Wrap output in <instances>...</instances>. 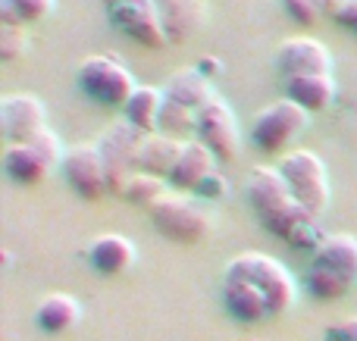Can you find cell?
I'll return each instance as SVG.
<instances>
[{
  "mask_svg": "<svg viewBox=\"0 0 357 341\" xmlns=\"http://www.w3.org/2000/svg\"><path fill=\"white\" fill-rule=\"evenodd\" d=\"M248 200H251L260 225L266 232H273V235H279L282 241H289V235L304 219H314L295 200V194L289 191V182L279 173V166L251 169V175H248Z\"/></svg>",
  "mask_w": 357,
  "mask_h": 341,
  "instance_id": "cell-1",
  "label": "cell"
},
{
  "mask_svg": "<svg viewBox=\"0 0 357 341\" xmlns=\"http://www.w3.org/2000/svg\"><path fill=\"white\" fill-rule=\"evenodd\" d=\"M226 279H241L251 282L264 292L270 313H289L298 301V282L295 276L285 269V263H279L276 257L264 254V251H245V254L232 257L226 267Z\"/></svg>",
  "mask_w": 357,
  "mask_h": 341,
  "instance_id": "cell-2",
  "label": "cell"
},
{
  "mask_svg": "<svg viewBox=\"0 0 357 341\" xmlns=\"http://www.w3.org/2000/svg\"><path fill=\"white\" fill-rule=\"evenodd\" d=\"M148 213H151L154 229L176 244H197L213 229L210 213L185 191H167Z\"/></svg>",
  "mask_w": 357,
  "mask_h": 341,
  "instance_id": "cell-3",
  "label": "cell"
},
{
  "mask_svg": "<svg viewBox=\"0 0 357 341\" xmlns=\"http://www.w3.org/2000/svg\"><path fill=\"white\" fill-rule=\"evenodd\" d=\"M79 85L91 100L100 106H123L132 100L138 81L129 72L126 63L116 60V54H94L79 63Z\"/></svg>",
  "mask_w": 357,
  "mask_h": 341,
  "instance_id": "cell-4",
  "label": "cell"
},
{
  "mask_svg": "<svg viewBox=\"0 0 357 341\" xmlns=\"http://www.w3.org/2000/svg\"><path fill=\"white\" fill-rule=\"evenodd\" d=\"M63 157H66V148L60 144L56 132L44 129L38 138L25 144H6L3 150V169L13 182L19 185H38V182L47 179V173H54L56 166H63Z\"/></svg>",
  "mask_w": 357,
  "mask_h": 341,
  "instance_id": "cell-5",
  "label": "cell"
},
{
  "mask_svg": "<svg viewBox=\"0 0 357 341\" xmlns=\"http://www.w3.org/2000/svg\"><path fill=\"white\" fill-rule=\"evenodd\" d=\"M279 173L289 182V191L295 194V200L310 213L314 219H320V213L329 207V173L326 163L307 148L289 150L279 163Z\"/></svg>",
  "mask_w": 357,
  "mask_h": 341,
  "instance_id": "cell-6",
  "label": "cell"
},
{
  "mask_svg": "<svg viewBox=\"0 0 357 341\" xmlns=\"http://www.w3.org/2000/svg\"><path fill=\"white\" fill-rule=\"evenodd\" d=\"M307 122H310V113L301 104H295L289 97H279L254 116L251 138L264 154H279V150H285L307 129Z\"/></svg>",
  "mask_w": 357,
  "mask_h": 341,
  "instance_id": "cell-7",
  "label": "cell"
},
{
  "mask_svg": "<svg viewBox=\"0 0 357 341\" xmlns=\"http://www.w3.org/2000/svg\"><path fill=\"white\" fill-rule=\"evenodd\" d=\"M197 141L207 144L213 150L216 160H235L241 154V129H238V119H235L232 106L213 94L207 104L197 110Z\"/></svg>",
  "mask_w": 357,
  "mask_h": 341,
  "instance_id": "cell-8",
  "label": "cell"
},
{
  "mask_svg": "<svg viewBox=\"0 0 357 341\" xmlns=\"http://www.w3.org/2000/svg\"><path fill=\"white\" fill-rule=\"evenodd\" d=\"M63 175H66L69 188L85 200H98L110 194V175H107V163L98 144L82 141L66 148L63 157Z\"/></svg>",
  "mask_w": 357,
  "mask_h": 341,
  "instance_id": "cell-9",
  "label": "cell"
},
{
  "mask_svg": "<svg viewBox=\"0 0 357 341\" xmlns=\"http://www.w3.org/2000/svg\"><path fill=\"white\" fill-rule=\"evenodd\" d=\"M144 138L148 135L142 129H135L129 119H123V122H113L104 132V138L98 141L104 163H107V175H110V194H123L126 179L135 173V160H138V150H142Z\"/></svg>",
  "mask_w": 357,
  "mask_h": 341,
  "instance_id": "cell-10",
  "label": "cell"
},
{
  "mask_svg": "<svg viewBox=\"0 0 357 341\" xmlns=\"http://www.w3.org/2000/svg\"><path fill=\"white\" fill-rule=\"evenodd\" d=\"M104 6H107V19L142 47L157 50L163 44H169L157 0H123V3H104Z\"/></svg>",
  "mask_w": 357,
  "mask_h": 341,
  "instance_id": "cell-11",
  "label": "cell"
},
{
  "mask_svg": "<svg viewBox=\"0 0 357 341\" xmlns=\"http://www.w3.org/2000/svg\"><path fill=\"white\" fill-rule=\"evenodd\" d=\"M0 129H3L6 144H25L38 138L47 129V110H44L41 97L35 94H6L0 100Z\"/></svg>",
  "mask_w": 357,
  "mask_h": 341,
  "instance_id": "cell-12",
  "label": "cell"
},
{
  "mask_svg": "<svg viewBox=\"0 0 357 341\" xmlns=\"http://www.w3.org/2000/svg\"><path fill=\"white\" fill-rule=\"evenodd\" d=\"M276 66L285 79L326 75L333 72V54H329L326 44L314 41V38H289L276 50Z\"/></svg>",
  "mask_w": 357,
  "mask_h": 341,
  "instance_id": "cell-13",
  "label": "cell"
},
{
  "mask_svg": "<svg viewBox=\"0 0 357 341\" xmlns=\"http://www.w3.org/2000/svg\"><path fill=\"white\" fill-rule=\"evenodd\" d=\"M88 260L104 276H123L135 267L138 251H135V244H132V238L107 232V235H98L88 244Z\"/></svg>",
  "mask_w": 357,
  "mask_h": 341,
  "instance_id": "cell-14",
  "label": "cell"
},
{
  "mask_svg": "<svg viewBox=\"0 0 357 341\" xmlns=\"http://www.w3.org/2000/svg\"><path fill=\"white\" fill-rule=\"evenodd\" d=\"M213 150L207 148V144L201 141H185L182 154H178L173 173H169V185H173V191H197V188L204 185V179H207L210 173H213Z\"/></svg>",
  "mask_w": 357,
  "mask_h": 341,
  "instance_id": "cell-15",
  "label": "cell"
},
{
  "mask_svg": "<svg viewBox=\"0 0 357 341\" xmlns=\"http://www.w3.org/2000/svg\"><path fill=\"white\" fill-rule=\"evenodd\" d=\"M182 148H185L182 138H169V135H163V132H154V135H148L142 141V150H138V160H135V173L169 179Z\"/></svg>",
  "mask_w": 357,
  "mask_h": 341,
  "instance_id": "cell-16",
  "label": "cell"
},
{
  "mask_svg": "<svg viewBox=\"0 0 357 341\" xmlns=\"http://www.w3.org/2000/svg\"><path fill=\"white\" fill-rule=\"evenodd\" d=\"M222 304L226 310L232 313L238 323H260V319L273 317L270 304H266L264 292L251 282H241V279H226L222 282Z\"/></svg>",
  "mask_w": 357,
  "mask_h": 341,
  "instance_id": "cell-17",
  "label": "cell"
},
{
  "mask_svg": "<svg viewBox=\"0 0 357 341\" xmlns=\"http://www.w3.org/2000/svg\"><path fill=\"white\" fill-rule=\"evenodd\" d=\"M160 19L167 25L169 41H188L207 19V3L204 0H157Z\"/></svg>",
  "mask_w": 357,
  "mask_h": 341,
  "instance_id": "cell-18",
  "label": "cell"
},
{
  "mask_svg": "<svg viewBox=\"0 0 357 341\" xmlns=\"http://www.w3.org/2000/svg\"><path fill=\"white\" fill-rule=\"evenodd\" d=\"M285 97L295 100V104H301L307 113L326 110V106L335 100V79H333V72L285 79Z\"/></svg>",
  "mask_w": 357,
  "mask_h": 341,
  "instance_id": "cell-19",
  "label": "cell"
},
{
  "mask_svg": "<svg viewBox=\"0 0 357 341\" xmlns=\"http://www.w3.org/2000/svg\"><path fill=\"white\" fill-rule=\"evenodd\" d=\"M35 319L44 332L63 335V332H69L73 326H79L82 304L73 298V294L54 292V294H47V298H41V304H38V310H35Z\"/></svg>",
  "mask_w": 357,
  "mask_h": 341,
  "instance_id": "cell-20",
  "label": "cell"
},
{
  "mask_svg": "<svg viewBox=\"0 0 357 341\" xmlns=\"http://www.w3.org/2000/svg\"><path fill=\"white\" fill-rule=\"evenodd\" d=\"M167 104V94L163 88H151V85H138L132 100L126 104V119H129L135 129H142L144 135H154L160 132V113Z\"/></svg>",
  "mask_w": 357,
  "mask_h": 341,
  "instance_id": "cell-21",
  "label": "cell"
},
{
  "mask_svg": "<svg viewBox=\"0 0 357 341\" xmlns=\"http://www.w3.org/2000/svg\"><path fill=\"white\" fill-rule=\"evenodd\" d=\"M163 94H167L169 100H178V104L191 106V110H201V106L213 97V88H210V79L201 69H178V72H173L167 79Z\"/></svg>",
  "mask_w": 357,
  "mask_h": 341,
  "instance_id": "cell-22",
  "label": "cell"
},
{
  "mask_svg": "<svg viewBox=\"0 0 357 341\" xmlns=\"http://www.w3.org/2000/svg\"><path fill=\"white\" fill-rule=\"evenodd\" d=\"M314 263L333 267V269H339L342 276H348L351 282H357V238L345 235V232L326 235L323 238V244L317 248Z\"/></svg>",
  "mask_w": 357,
  "mask_h": 341,
  "instance_id": "cell-23",
  "label": "cell"
},
{
  "mask_svg": "<svg viewBox=\"0 0 357 341\" xmlns=\"http://www.w3.org/2000/svg\"><path fill=\"white\" fill-rule=\"evenodd\" d=\"M304 285H307V292L314 294L317 301H339V298H345V294L351 292L354 282L348 279V276H342L339 269H333V267L310 263L307 276H304Z\"/></svg>",
  "mask_w": 357,
  "mask_h": 341,
  "instance_id": "cell-24",
  "label": "cell"
},
{
  "mask_svg": "<svg viewBox=\"0 0 357 341\" xmlns=\"http://www.w3.org/2000/svg\"><path fill=\"white\" fill-rule=\"evenodd\" d=\"M163 194H167L163 179L148 175V173H132L129 179H126L123 194H119V198H126L129 204H135V207H148V210H151V207H154Z\"/></svg>",
  "mask_w": 357,
  "mask_h": 341,
  "instance_id": "cell-25",
  "label": "cell"
},
{
  "mask_svg": "<svg viewBox=\"0 0 357 341\" xmlns=\"http://www.w3.org/2000/svg\"><path fill=\"white\" fill-rule=\"evenodd\" d=\"M56 0H0V22H16V25H31L50 16Z\"/></svg>",
  "mask_w": 357,
  "mask_h": 341,
  "instance_id": "cell-26",
  "label": "cell"
},
{
  "mask_svg": "<svg viewBox=\"0 0 357 341\" xmlns=\"http://www.w3.org/2000/svg\"><path fill=\"white\" fill-rule=\"evenodd\" d=\"M195 125H197V110H191V106L167 97L163 113H160V132L163 135L182 138V135H188V132H195Z\"/></svg>",
  "mask_w": 357,
  "mask_h": 341,
  "instance_id": "cell-27",
  "label": "cell"
},
{
  "mask_svg": "<svg viewBox=\"0 0 357 341\" xmlns=\"http://www.w3.org/2000/svg\"><path fill=\"white\" fill-rule=\"evenodd\" d=\"M25 50H29V25L0 22V60L13 63L25 56Z\"/></svg>",
  "mask_w": 357,
  "mask_h": 341,
  "instance_id": "cell-28",
  "label": "cell"
},
{
  "mask_svg": "<svg viewBox=\"0 0 357 341\" xmlns=\"http://www.w3.org/2000/svg\"><path fill=\"white\" fill-rule=\"evenodd\" d=\"M323 238H326V235L320 232L317 219H304V223L289 235V241H285V244H289V248H295V251H314V254H317V248L323 244Z\"/></svg>",
  "mask_w": 357,
  "mask_h": 341,
  "instance_id": "cell-29",
  "label": "cell"
},
{
  "mask_svg": "<svg viewBox=\"0 0 357 341\" xmlns=\"http://www.w3.org/2000/svg\"><path fill=\"white\" fill-rule=\"evenodd\" d=\"M282 6L298 25H304V29H310V25H317L323 19V10L317 0H282Z\"/></svg>",
  "mask_w": 357,
  "mask_h": 341,
  "instance_id": "cell-30",
  "label": "cell"
},
{
  "mask_svg": "<svg viewBox=\"0 0 357 341\" xmlns=\"http://www.w3.org/2000/svg\"><path fill=\"white\" fill-rule=\"evenodd\" d=\"M326 341H357V317L339 319L326 329Z\"/></svg>",
  "mask_w": 357,
  "mask_h": 341,
  "instance_id": "cell-31",
  "label": "cell"
},
{
  "mask_svg": "<svg viewBox=\"0 0 357 341\" xmlns=\"http://www.w3.org/2000/svg\"><path fill=\"white\" fill-rule=\"evenodd\" d=\"M226 191H229V185H226V182H222L216 173H210L207 179H204V185L197 188V194H201V198H207V200L222 198V194H226Z\"/></svg>",
  "mask_w": 357,
  "mask_h": 341,
  "instance_id": "cell-32",
  "label": "cell"
},
{
  "mask_svg": "<svg viewBox=\"0 0 357 341\" xmlns=\"http://www.w3.org/2000/svg\"><path fill=\"white\" fill-rule=\"evenodd\" d=\"M335 22L345 25L348 31H357V0H348V3L342 6L339 16H335Z\"/></svg>",
  "mask_w": 357,
  "mask_h": 341,
  "instance_id": "cell-33",
  "label": "cell"
},
{
  "mask_svg": "<svg viewBox=\"0 0 357 341\" xmlns=\"http://www.w3.org/2000/svg\"><path fill=\"white\" fill-rule=\"evenodd\" d=\"M317 3H320V10H323V16H339V10L342 6L348 3V0H317Z\"/></svg>",
  "mask_w": 357,
  "mask_h": 341,
  "instance_id": "cell-34",
  "label": "cell"
},
{
  "mask_svg": "<svg viewBox=\"0 0 357 341\" xmlns=\"http://www.w3.org/2000/svg\"><path fill=\"white\" fill-rule=\"evenodd\" d=\"M197 69H201V72H204V75H207V79H210V75H216V72H220L222 66H220V60H216V56H207V60H204V63H201V66H197Z\"/></svg>",
  "mask_w": 357,
  "mask_h": 341,
  "instance_id": "cell-35",
  "label": "cell"
},
{
  "mask_svg": "<svg viewBox=\"0 0 357 341\" xmlns=\"http://www.w3.org/2000/svg\"><path fill=\"white\" fill-rule=\"evenodd\" d=\"M104 3H123V0H104Z\"/></svg>",
  "mask_w": 357,
  "mask_h": 341,
  "instance_id": "cell-36",
  "label": "cell"
}]
</instances>
